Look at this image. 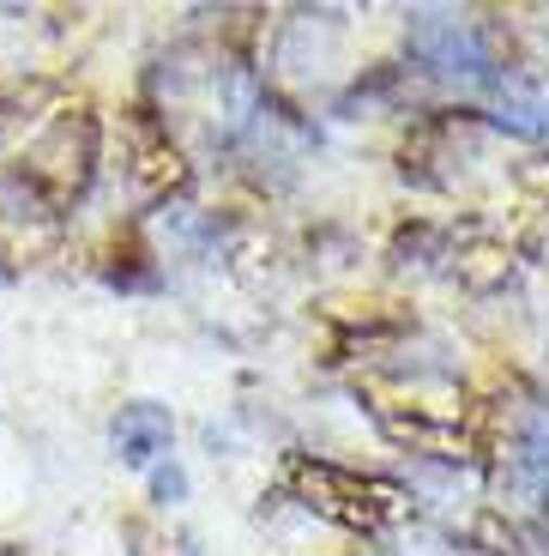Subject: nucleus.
<instances>
[{
  "mask_svg": "<svg viewBox=\"0 0 549 556\" xmlns=\"http://www.w3.org/2000/svg\"><path fill=\"white\" fill-rule=\"evenodd\" d=\"M278 478H284V490L303 502L308 515L332 520V527H350V532H386L411 508L398 484L362 478L350 466H332V459H315V454H290Z\"/></svg>",
  "mask_w": 549,
  "mask_h": 556,
  "instance_id": "nucleus-1",
  "label": "nucleus"
},
{
  "mask_svg": "<svg viewBox=\"0 0 549 556\" xmlns=\"http://www.w3.org/2000/svg\"><path fill=\"white\" fill-rule=\"evenodd\" d=\"M374 417L386 435L417 454L435 459H477L483 454V424L459 393H405V388H369Z\"/></svg>",
  "mask_w": 549,
  "mask_h": 556,
  "instance_id": "nucleus-2",
  "label": "nucleus"
},
{
  "mask_svg": "<svg viewBox=\"0 0 549 556\" xmlns=\"http://www.w3.org/2000/svg\"><path fill=\"white\" fill-rule=\"evenodd\" d=\"M133 181H139V194H152V200H164V194H176L181 181H188V164H181V146L164 134L157 122H145L139 115L133 122Z\"/></svg>",
  "mask_w": 549,
  "mask_h": 556,
  "instance_id": "nucleus-3",
  "label": "nucleus"
}]
</instances>
